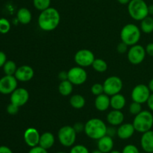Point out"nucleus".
I'll return each mask as SVG.
<instances>
[{
    "label": "nucleus",
    "mask_w": 153,
    "mask_h": 153,
    "mask_svg": "<svg viewBox=\"0 0 153 153\" xmlns=\"http://www.w3.org/2000/svg\"><path fill=\"white\" fill-rule=\"evenodd\" d=\"M95 108L99 111H105L109 107H111V100L108 95L102 94L96 97L95 102H94Z\"/></svg>",
    "instance_id": "20"
},
{
    "label": "nucleus",
    "mask_w": 153,
    "mask_h": 153,
    "mask_svg": "<svg viewBox=\"0 0 153 153\" xmlns=\"http://www.w3.org/2000/svg\"><path fill=\"white\" fill-rule=\"evenodd\" d=\"M73 128L76 130V131L78 133H81L82 131H85V124H83L82 123H75V125L73 126Z\"/></svg>",
    "instance_id": "38"
},
{
    "label": "nucleus",
    "mask_w": 153,
    "mask_h": 153,
    "mask_svg": "<svg viewBox=\"0 0 153 153\" xmlns=\"http://www.w3.org/2000/svg\"><path fill=\"white\" fill-rule=\"evenodd\" d=\"M95 1H98V0H95Z\"/></svg>",
    "instance_id": "51"
},
{
    "label": "nucleus",
    "mask_w": 153,
    "mask_h": 153,
    "mask_svg": "<svg viewBox=\"0 0 153 153\" xmlns=\"http://www.w3.org/2000/svg\"><path fill=\"white\" fill-rule=\"evenodd\" d=\"M140 30L145 34H151L153 32V18L152 16H146L140 21Z\"/></svg>",
    "instance_id": "26"
},
{
    "label": "nucleus",
    "mask_w": 153,
    "mask_h": 153,
    "mask_svg": "<svg viewBox=\"0 0 153 153\" xmlns=\"http://www.w3.org/2000/svg\"><path fill=\"white\" fill-rule=\"evenodd\" d=\"M55 141V139L54 134L49 131H46L40 134L39 146L48 150L54 146Z\"/></svg>",
    "instance_id": "21"
},
{
    "label": "nucleus",
    "mask_w": 153,
    "mask_h": 153,
    "mask_svg": "<svg viewBox=\"0 0 153 153\" xmlns=\"http://www.w3.org/2000/svg\"><path fill=\"white\" fill-rule=\"evenodd\" d=\"M0 153H13L11 149L6 146H0Z\"/></svg>",
    "instance_id": "44"
},
{
    "label": "nucleus",
    "mask_w": 153,
    "mask_h": 153,
    "mask_svg": "<svg viewBox=\"0 0 153 153\" xmlns=\"http://www.w3.org/2000/svg\"><path fill=\"white\" fill-rule=\"evenodd\" d=\"M140 146L146 153L153 152V131L152 129L142 134Z\"/></svg>",
    "instance_id": "17"
},
{
    "label": "nucleus",
    "mask_w": 153,
    "mask_h": 153,
    "mask_svg": "<svg viewBox=\"0 0 153 153\" xmlns=\"http://www.w3.org/2000/svg\"><path fill=\"white\" fill-rule=\"evenodd\" d=\"M148 87H149V90H150L151 92L153 93V78L152 79H151L150 81H149V85H148Z\"/></svg>",
    "instance_id": "46"
},
{
    "label": "nucleus",
    "mask_w": 153,
    "mask_h": 153,
    "mask_svg": "<svg viewBox=\"0 0 153 153\" xmlns=\"http://www.w3.org/2000/svg\"><path fill=\"white\" fill-rule=\"evenodd\" d=\"M19 108L18 106L15 105L12 103H10L7 107V112L10 115H15L19 111Z\"/></svg>",
    "instance_id": "35"
},
{
    "label": "nucleus",
    "mask_w": 153,
    "mask_h": 153,
    "mask_svg": "<svg viewBox=\"0 0 153 153\" xmlns=\"http://www.w3.org/2000/svg\"><path fill=\"white\" fill-rule=\"evenodd\" d=\"M95 60V55L92 51L87 49H80L75 54L74 61L78 66L82 67H88L92 66Z\"/></svg>",
    "instance_id": "11"
},
{
    "label": "nucleus",
    "mask_w": 153,
    "mask_h": 153,
    "mask_svg": "<svg viewBox=\"0 0 153 153\" xmlns=\"http://www.w3.org/2000/svg\"><path fill=\"white\" fill-rule=\"evenodd\" d=\"M111 107L114 110H122L126 104V97L120 93L111 97Z\"/></svg>",
    "instance_id": "22"
},
{
    "label": "nucleus",
    "mask_w": 153,
    "mask_h": 153,
    "mask_svg": "<svg viewBox=\"0 0 153 153\" xmlns=\"http://www.w3.org/2000/svg\"><path fill=\"white\" fill-rule=\"evenodd\" d=\"M146 49L140 44H135L130 46L127 52V58L133 65L140 64L146 58Z\"/></svg>",
    "instance_id": "8"
},
{
    "label": "nucleus",
    "mask_w": 153,
    "mask_h": 153,
    "mask_svg": "<svg viewBox=\"0 0 153 153\" xmlns=\"http://www.w3.org/2000/svg\"><path fill=\"white\" fill-rule=\"evenodd\" d=\"M61 22L59 11L55 7L49 8L40 11L37 19L39 28L44 31H52L57 28Z\"/></svg>",
    "instance_id": "1"
},
{
    "label": "nucleus",
    "mask_w": 153,
    "mask_h": 153,
    "mask_svg": "<svg viewBox=\"0 0 153 153\" xmlns=\"http://www.w3.org/2000/svg\"><path fill=\"white\" fill-rule=\"evenodd\" d=\"M149 14L153 15V4L149 5Z\"/></svg>",
    "instance_id": "47"
},
{
    "label": "nucleus",
    "mask_w": 153,
    "mask_h": 153,
    "mask_svg": "<svg viewBox=\"0 0 153 153\" xmlns=\"http://www.w3.org/2000/svg\"><path fill=\"white\" fill-rule=\"evenodd\" d=\"M86 100L81 94H74L70 99V104L73 108L82 109L85 107Z\"/></svg>",
    "instance_id": "25"
},
{
    "label": "nucleus",
    "mask_w": 153,
    "mask_h": 153,
    "mask_svg": "<svg viewBox=\"0 0 153 153\" xmlns=\"http://www.w3.org/2000/svg\"><path fill=\"white\" fill-rule=\"evenodd\" d=\"M109 153H122V152H119V151H117V150H112L111 152H110Z\"/></svg>",
    "instance_id": "49"
},
{
    "label": "nucleus",
    "mask_w": 153,
    "mask_h": 153,
    "mask_svg": "<svg viewBox=\"0 0 153 153\" xmlns=\"http://www.w3.org/2000/svg\"><path fill=\"white\" fill-rule=\"evenodd\" d=\"M121 4H128L131 0H117Z\"/></svg>",
    "instance_id": "45"
},
{
    "label": "nucleus",
    "mask_w": 153,
    "mask_h": 153,
    "mask_svg": "<svg viewBox=\"0 0 153 153\" xmlns=\"http://www.w3.org/2000/svg\"><path fill=\"white\" fill-rule=\"evenodd\" d=\"M135 131L139 133H144L152 129L153 127V114L152 111L143 110L135 115L132 123Z\"/></svg>",
    "instance_id": "4"
},
{
    "label": "nucleus",
    "mask_w": 153,
    "mask_h": 153,
    "mask_svg": "<svg viewBox=\"0 0 153 153\" xmlns=\"http://www.w3.org/2000/svg\"><path fill=\"white\" fill-rule=\"evenodd\" d=\"M10 30V23L8 19L5 18L0 19V33L1 34H7Z\"/></svg>",
    "instance_id": "30"
},
{
    "label": "nucleus",
    "mask_w": 153,
    "mask_h": 153,
    "mask_svg": "<svg viewBox=\"0 0 153 153\" xmlns=\"http://www.w3.org/2000/svg\"><path fill=\"white\" fill-rule=\"evenodd\" d=\"M77 132L71 126L61 127L58 132V138L60 143L65 147H71L76 140Z\"/></svg>",
    "instance_id": "6"
},
{
    "label": "nucleus",
    "mask_w": 153,
    "mask_h": 153,
    "mask_svg": "<svg viewBox=\"0 0 153 153\" xmlns=\"http://www.w3.org/2000/svg\"><path fill=\"white\" fill-rule=\"evenodd\" d=\"M73 91V85L68 80L61 81L58 85V91L63 97H68Z\"/></svg>",
    "instance_id": "24"
},
{
    "label": "nucleus",
    "mask_w": 153,
    "mask_h": 153,
    "mask_svg": "<svg viewBox=\"0 0 153 153\" xmlns=\"http://www.w3.org/2000/svg\"><path fill=\"white\" fill-rule=\"evenodd\" d=\"M105 123L99 118H91L85 124V133L89 138L97 140L107 134Z\"/></svg>",
    "instance_id": "2"
},
{
    "label": "nucleus",
    "mask_w": 153,
    "mask_h": 153,
    "mask_svg": "<svg viewBox=\"0 0 153 153\" xmlns=\"http://www.w3.org/2000/svg\"><path fill=\"white\" fill-rule=\"evenodd\" d=\"M128 45H126V43H124L123 42H121L117 46V52H119L120 54H124L126 52H128Z\"/></svg>",
    "instance_id": "36"
},
{
    "label": "nucleus",
    "mask_w": 153,
    "mask_h": 153,
    "mask_svg": "<svg viewBox=\"0 0 153 153\" xmlns=\"http://www.w3.org/2000/svg\"><path fill=\"white\" fill-rule=\"evenodd\" d=\"M122 153H140L139 149L136 146L133 144L126 145L125 147L123 149Z\"/></svg>",
    "instance_id": "34"
},
{
    "label": "nucleus",
    "mask_w": 153,
    "mask_h": 153,
    "mask_svg": "<svg viewBox=\"0 0 153 153\" xmlns=\"http://www.w3.org/2000/svg\"><path fill=\"white\" fill-rule=\"evenodd\" d=\"M40 134L38 130L33 127L28 128L23 134L24 141L29 147H34L39 145Z\"/></svg>",
    "instance_id": "14"
},
{
    "label": "nucleus",
    "mask_w": 153,
    "mask_h": 153,
    "mask_svg": "<svg viewBox=\"0 0 153 153\" xmlns=\"http://www.w3.org/2000/svg\"><path fill=\"white\" fill-rule=\"evenodd\" d=\"M135 128L132 123H122L117 128V135L121 140H127L132 137Z\"/></svg>",
    "instance_id": "16"
},
{
    "label": "nucleus",
    "mask_w": 153,
    "mask_h": 153,
    "mask_svg": "<svg viewBox=\"0 0 153 153\" xmlns=\"http://www.w3.org/2000/svg\"><path fill=\"white\" fill-rule=\"evenodd\" d=\"M91 91L93 95L97 96L100 95L102 94H104V88H103L102 84L100 83H95L92 85L91 88Z\"/></svg>",
    "instance_id": "32"
},
{
    "label": "nucleus",
    "mask_w": 153,
    "mask_h": 153,
    "mask_svg": "<svg viewBox=\"0 0 153 153\" xmlns=\"http://www.w3.org/2000/svg\"><path fill=\"white\" fill-rule=\"evenodd\" d=\"M102 85L104 88V93L109 97L120 94L123 87L122 79L116 76L108 77Z\"/></svg>",
    "instance_id": "7"
},
{
    "label": "nucleus",
    "mask_w": 153,
    "mask_h": 153,
    "mask_svg": "<svg viewBox=\"0 0 153 153\" xmlns=\"http://www.w3.org/2000/svg\"><path fill=\"white\" fill-rule=\"evenodd\" d=\"M7 61V56L2 51H0V67H3L4 64Z\"/></svg>",
    "instance_id": "40"
},
{
    "label": "nucleus",
    "mask_w": 153,
    "mask_h": 153,
    "mask_svg": "<svg viewBox=\"0 0 153 153\" xmlns=\"http://www.w3.org/2000/svg\"><path fill=\"white\" fill-rule=\"evenodd\" d=\"M92 67L98 73H105L108 70V64L102 58H95L92 64Z\"/></svg>",
    "instance_id": "27"
},
{
    "label": "nucleus",
    "mask_w": 153,
    "mask_h": 153,
    "mask_svg": "<svg viewBox=\"0 0 153 153\" xmlns=\"http://www.w3.org/2000/svg\"><path fill=\"white\" fill-rule=\"evenodd\" d=\"M146 55H149V56L153 57V43H149L146 45Z\"/></svg>",
    "instance_id": "39"
},
{
    "label": "nucleus",
    "mask_w": 153,
    "mask_h": 153,
    "mask_svg": "<svg viewBox=\"0 0 153 153\" xmlns=\"http://www.w3.org/2000/svg\"><path fill=\"white\" fill-rule=\"evenodd\" d=\"M92 153H103V152H101V151H100V150H99V149H97V150L93 151Z\"/></svg>",
    "instance_id": "48"
},
{
    "label": "nucleus",
    "mask_w": 153,
    "mask_h": 153,
    "mask_svg": "<svg viewBox=\"0 0 153 153\" xmlns=\"http://www.w3.org/2000/svg\"><path fill=\"white\" fill-rule=\"evenodd\" d=\"M152 153H153V152H152Z\"/></svg>",
    "instance_id": "52"
},
{
    "label": "nucleus",
    "mask_w": 153,
    "mask_h": 153,
    "mask_svg": "<svg viewBox=\"0 0 153 153\" xmlns=\"http://www.w3.org/2000/svg\"><path fill=\"white\" fill-rule=\"evenodd\" d=\"M70 153H90L88 148L82 144H77L72 146Z\"/></svg>",
    "instance_id": "33"
},
{
    "label": "nucleus",
    "mask_w": 153,
    "mask_h": 153,
    "mask_svg": "<svg viewBox=\"0 0 153 153\" xmlns=\"http://www.w3.org/2000/svg\"><path fill=\"white\" fill-rule=\"evenodd\" d=\"M16 18L18 21L22 25H28L32 19L31 12L26 7H21L18 10L16 13Z\"/></svg>",
    "instance_id": "23"
},
{
    "label": "nucleus",
    "mask_w": 153,
    "mask_h": 153,
    "mask_svg": "<svg viewBox=\"0 0 153 153\" xmlns=\"http://www.w3.org/2000/svg\"><path fill=\"white\" fill-rule=\"evenodd\" d=\"M34 76V71L31 67L28 65H22L18 67L14 76L18 81L27 82L31 81Z\"/></svg>",
    "instance_id": "15"
},
{
    "label": "nucleus",
    "mask_w": 153,
    "mask_h": 153,
    "mask_svg": "<svg viewBox=\"0 0 153 153\" xmlns=\"http://www.w3.org/2000/svg\"><path fill=\"white\" fill-rule=\"evenodd\" d=\"M146 104H147L149 111L153 112V93H152L151 95L149 96V99H148L147 102H146Z\"/></svg>",
    "instance_id": "41"
},
{
    "label": "nucleus",
    "mask_w": 153,
    "mask_h": 153,
    "mask_svg": "<svg viewBox=\"0 0 153 153\" xmlns=\"http://www.w3.org/2000/svg\"><path fill=\"white\" fill-rule=\"evenodd\" d=\"M114 145V143L113 138L108 134L99 139L97 142L98 149L103 153H109L111 152L113 150Z\"/></svg>",
    "instance_id": "18"
},
{
    "label": "nucleus",
    "mask_w": 153,
    "mask_h": 153,
    "mask_svg": "<svg viewBox=\"0 0 153 153\" xmlns=\"http://www.w3.org/2000/svg\"><path fill=\"white\" fill-rule=\"evenodd\" d=\"M151 94L152 92L149 90L148 85H144V84H139L132 89L131 97L134 102L143 104V103H146Z\"/></svg>",
    "instance_id": "10"
},
{
    "label": "nucleus",
    "mask_w": 153,
    "mask_h": 153,
    "mask_svg": "<svg viewBox=\"0 0 153 153\" xmlns=\"http://www.w3.org/2000/svg\"><path fill=\"white\" fill-rule=\"evenodd\" d=\"M17 68L18 67H16V63L10 60L6 61L5 64L3 66V70H4V74L8 75V76H14Z\"/></svg>",
    "instance_id": "28"
},
{
    "label": "nucleus",
    "mask_w": 153,
    "mask_h": 153,
    "mask_svg": "<svg viewBox=\"0 0 153 153\" xmlns=\"http://www.w3.org/2000/svg\"><path fill=\"white\" fill-rule=\"evenodd\" d=\"M58 79L61 81L67 80L68 79V74H67V72L65 71H61L60 72L59 74H58Z\"/></svg>",
    "instance_id": "42"
},
{
    "label": "nucleus",
    "mask_w": 153,
    "mask_h": 153,
    "mask_svg": "<svg viewBox=\"0 0 153 153\" xmlns=\"http://www.w3.org/2000/svg\"><path fill=\"white\" fill-rule=\"evenodd\" d=\"M145 153H146V152H145Z\"/></svg>",
    "instance_id": "53"
},
{
    "label": "nucleus",
    "mask_w": 153,
    "mask_h": 153,
    "mask_svg": "<svg viewBox=\"0 0 153 153\" xmlns=\"http://www.w3.org/2000/svg\"><path fill=\"white\" fill-rule=\"evenodd\" d=\"M10 103L19 108L25 105L29 100V93L23 88H17L10 94Z\"/></svg>",
    "instance_id": "13"
},
{
    "label": "nucleus",
    "mask_w": 153,
    "mask_h": 153,
    "mask_svg": "<svg viewBox=\"0 0 153 153\" xmlns=\"http://www.w3.org/2000/svg\"><path fill=\"white\" fill-rule=\"evenodd\" d=\"M128 12L133 19L141 21L149 16V5L144 0H131L128 4Z\"/></svg>",
    "instance_id": "5"
},
{
    "label": "nucleus",
    "mask_w": 153,
    "mask_h": 153,
    "mask_svg": "<svg viewBox=\"0 0 153 153\" xmlns=\"http://www.w3.org/2000/svg\"><path fill=\"white\" fill-rule=\"evenodd\" d=\"M140 37H141V30L135 24H126L121 29V41L128 45V46L137 44Z\"/></svg>",
    "instance_id": "3"
},
{
    "label": "nucleus",
    "mask_w": 153,
    "mask_h": 153,
    "mask_svg": "<svg viewBox=\"0 0 153 153\" xmlns=\"http://www.w3.org/2000/svg\"><path fill=\"white\" fill-rule=\"evenodd\" d=\"M141 105L142 104H140V103L136 102L133 101L130 104L129 108H128V111H129V112L131 114L135 116V115L138 114L140 112H141L142 111H143Z\"/></svg>",
    "instance_id": "31"
},
{
    "label": "nucleus",
    "mask_w": 153,
    "mask_h": 153,
    "mask_svg": "<svg viewBox=\"0 0 153 153\" xmlns=\"http://www.w3.org/2000/svg\"><path fill=\"white\" fill-rule=\"evenodd\" d=\"M51 0H33V5L37 10L42 11L50 7Z\"/></svg>",
    "instance_id": "29"
},
{
    "label": "nucleus",
    "mask_w": 153,
    "mask_h": 153,
    "mask_svg": "<svg viewBox=\"0 0 153 153\" xmlns=\"http://www.w3.org/2000/svg\"><path fill=\"white\" fill-rule=\"evenodd\" d=\"M124 118L125 117L121 110L113 109L107 115L108 123L112 126H119L120 125L123 123Z\"/></svg>",
    "instance_id": "19"
},
{
    "label": "nucleus",
    "mask_w": 153,
    "mask_h": 153,
    "mask_svg": "<svg viewBox=\"0 0 153 153\" xmlns=\"http://www.w3.org/2000/svg\"><path fill=\"white\" fill-rule=\"evenodd\" d=\"M68 80L73 85H82L86 82L88 79V73L84 67H73L67 71Z\"/></svg>",
    "instance_id": "9"
},
{
    "label": "nucleus",
    "mask_w": 153,
    "mask_h": 153,
    "mask_svg": "<svg viewBox=\"0 0 153 153\" xmlns=\"http://www.w3.org/2000/svg\"><path fill=\"white\" fill-rule=\"evenodd\" d=\"M28 153H48V151L47 149H44L38 145L34 147H31Z\"/></svg>",
    "instance_id": "37"
},
{
    "label": "nucleus",
    "mask_w": 153,
    "mask_h": 153,
    "mask_svg": "<svg viewBox=\"0 0 153 153\" xmlns=\"http://www.w3.org/2000/svg\"><path fill=\"white\" fill-rule=\"evenodd\" d=\"M107 134L108 135L111 136V137H112L113 135H115V134H117V129L114 127H110V128L108 127Z\"/></svg>",
    "instance_id": "43"
},
{
    "label": "nucleus",
    "mask_w": 153,
    "mask_h": 153,
    "mask_svg": "<svg viewBox=\"0 0 153 153\" xmlns=\"http://www.w3.org/2000/svg\"><path fill=\"white\" fill-rule=\"evenodd\" d=\"M56 153H67V152H56Z\"/></svg>",
    "instance_id": "50"
},
{
    "label": "nucleus",
    "mask_w": 153,
    "mask_h": 153,
    "mask_svg": "<svg viewBox=\"0 0 153 153\" xmlns=\"http://www.w3.org/2000/svg\"><path fill=\"white\" fill-rule=\"evenodd\" d=\"M18 80L14 76L5 75L0 79V93L4 95L11 94L17 88Z\"/></svg>",
    "instance_id": "12"
}]
</instances>
